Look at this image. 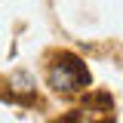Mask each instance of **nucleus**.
<instances>
[{"instance_id":"f257e3e1","label":"nucleus","mask_w":123,"mask_h":123,"mask_svg":"<svg viewBox=\"0 0 123 123\" xmlns=\"http://www.w3.org/2000/svg\"><path fill=\"white\" fill-rule=\"evenodd\" d=\"M49 86L55 92H74V89H83V86H89V71H86V65L71 55V52H62L59 59L49 65Z\"/></svg>"}]
</instances>
